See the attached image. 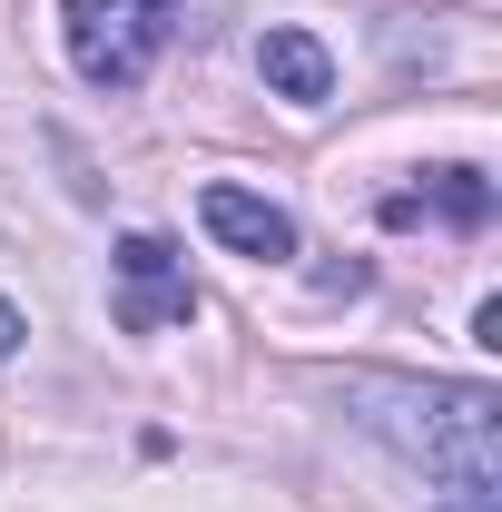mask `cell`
I'll list each match as a JSON object with an SVG mask.
<instances>
[{
  "mask_svg": "<svg viewBox=\"0 0 502 512\" xmlns=\"http://www.w3.org/2000/svg\"><path fill=\"white\" fill-rule=\"evenodd\" d=\"M197 217H207V237L217 247H237V256H256V266H276V256H296V217L276 207V197H256V188H217L197 197Z\"/></svg>",
  "mask_w": 502,
  "mask_h": 512,
  "instance_id": "cell-4",
  "label": "cell"
},
{
  "mask_svg": "<svg viewBox=\"0 0 502 512\" xmlns=\"http://www.w3.org/2000/svg\"><path fill=\"white\" fill-rule=\"evenodd\" d=\"M197 316V286L168 237H119V325L128 335H168Z\"/></svg>",
  "mask_w": 502,
  "mask_h": 512,
  "instance_id": "cell-3",
  "label": "cell"
},
{
  "mask_svg": "<svg viewBox=\"0 0 502 512\" xmlns=\"http://www.w3.org/2000/svg\"><path fill=\"white\" fill-rule=\"evenodd\" d=\"M424 217H443V227H483V217H493V178H483V168H424V188L384 197V227H424Z\"/></svg>",
  "mask_w": 502,
  "mask_h": 512,
  "instance_id": "cell-5",
  "label": "cell"
},
{
  "mask_svg": "<svg viewBox=\"0 0 502 512\" xmlns=\"http://www.w3.org/2000/svg\"><path fill=\"white\" fill-rule=\"evenodd\" d=\"M453 512H502V503H453Z\"/></svg>",
  "mask_w": 502,
  "mask_h": 512,
  "instance_id": "cell-8",
  "label": "cell"
},
{
  "mask_svg": "<svg viewBox=\"0 0 502 512\" xmlns=\"http://www.w3.org/2000/svg\"><path fill=\"white\" fill-rule=\"evenodd\" d=\"M60 40L89 89H138L158 69V50H168V0H69Z\"/></svg>",
  "mask_w": 502,
  "mask_h": 512,
  "instance_id": "cell-2",
  "label": "cell"
},
{
  "mask_svg": "<svg viewBox=\"0 0 502 512\" xmlns=\"http://www.w3.org/2000/svg\"><path fill=\"white\" fill-rule=\"evenodd\" d=\"M355 424L424 463L463 503H502V404L483 384H414V375H345Z\"/></svg>",
  "mask_w": 502,
  "mask_h": 512,
  "instance_id": "cell-1",
  "label": "cell"
},
{
  "mask_svg": "<svg viewBox=\"0 0 502 512\" xmlns=\"http://www.w3.org/2000/svg\"><path fill=\"white\" fill-rule=\"evenodd\" d=\"M20 335H30V316H20V306L0 296V355H20Z\"/></svg>",
  "mask_w": 502,
  "mask_h": 512,
  "instance_id": "cell-7",
  "label": "cell"
},
{
  "mask_svg": "<svg viewBox=\"0 0 502 512\" xmlns=\"http://www.w3.org/2000/svg\"><path fill=\"white\" fill-rule=\"evenodd\" d=\"M256 69H266V89L296 99V109H325V99H335V50H325L315 30H266V40H256Z\"/></svg>",
  "mask_w": 502,
  "mask_h": 512,
  "instance_id": "cell-6",
  "label": "cell"
}]
</instances>
